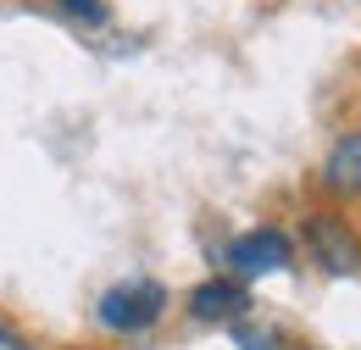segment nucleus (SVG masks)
Here are the masks:
<instances>
[{
    "instance_id": "20e7f679",
    "label": "nucleus",
    "mask_w": 361,
    "mask_h": 350,
    "mask_svg": "<svg viewBox=\"0 0 361 350\" xmlns=\"http://www.w3.org/2000/svg\"><path fill=\"white\" fill-rule=\"evenodd\" d=\"M250 311H256V295H250V284L233 278V272H212V278H200V284L183 295V317H189L195 328H233V322L250 317Z\"/></svg>"
},
{
    "instance_id": "0eeeda50",
    "label": "nucleus",
    "mask_w": 361,
    "mask_h": 350,
    "mask_svg": "<svg viewBox=\"0 0 361 350\" xmlns=\"http://www.w3.org/2000/svg\"><path fill=\"white\" fill-rule=\"evenodd\" d=\"M56 17H67L73 28H106L111 23V0H56Z\"/></svg>"
},
{
    "instance_id": "1a4fd4ad",
    "label": "nucleus",
    "mask_w": 361,
    "mask_h": 350,
    "mask_svg": "<svg viewBox=\"0 0 361 350\" xmlns=\"http://www.w3.org/2000/svg\"><path fill=\"white\" fill-rule=\"evenodd\" d=\"M295 350H322V345H295Z\"/></svg>"
},
{
    "instance_id": "423d86ee",
    "label": "nucleus",
    "mask_w": 361,
    "mask_h": 350,
    "mask_svg": "<svg viewBox=\"0 0 361 350\" xmlns=\"http://www.w3.org/2000/svg\"><path fill=\"white\" fill-rule=\"evenodd\" d=\"M228 339H233V350H295V345H289V334H283L278 322H262L256 311L239 317V322L228 328Z\"/></svg>"
},
{
    "instance_id": "f03ea898",
    "label": "nucleus",
    "mask_w": 361,
    "mask_h": 350,
    "mask_svg": "<svg viewBox=\"0 0 361 350\" xmlns=\"http://www.w3.org/2000/svg\"><path fill=\"white\" fill-rule=\"evenodd\" d=\"M295 251L322 272V278H356L361 272V228L345 206H306L295 228Z\"/></svg>"
},
{
    "instance_id": "f257e3e1",
    "label": "nucleus",
    "mask_w": 361,
    "mask_h": 350,
    "mask_svg": "<svg viewBox=\"0 0 361 350\" xmlns=\"http://www.w3.org/2000/svg\"><path fill=\"white\" fill-rule=\"evenodd\" d=\"M173 289L161 278H117L94 295V328L106 339H145L167 322Z\"/></svg>"
},
{
    "instance_id": "7ed1b4c3",
    "label": "nucleus",
    "mask_w": 361,
    "mask_h": 350,
    "mask_svg": "<svg viewBox=\"0 0 361 350\" xmlns=\"http://www.w3.org/2000/svg\"><path fill=\"white\" fill-rule=\"evenodd\" d=\"M295 256H300V251H295V234H289V228H278V222H256V228L233 234V239L223 245V272L245 278V284H262V278L289 272Z\"/></svg>"
},
{
    "instance_id": "6e6552de",
    "label": "nucleus",
    "mask_w": 361,
    "mask_h": 350,
    "mask_svg": "<svg viewBox=\"0 0 361 350\" xmlns=\"http://www.w3.org/2000/svg\"><path fill=\"white\" fill-rule=\"evenodd\" d=\"M0 350H39V339H34L17 317H6V311H0Z\"/></svg>"
},
{
    "instance_id": "39448f33",
    "label": "nucleus",
    "mask_w": 361,
    "mask_h": 350,
    "mask_svg": "<svg viewBox=\"0 0 361 350\" xmlns=\"http://www.w3.org/2000/svg\"><path fill=\"white\" fill-rule=\"evenodd\" d=\"M317 189H322L328 206H356L361 200V123L328 139V150L317 162Z\"/></svg>"
}]
</instances>
